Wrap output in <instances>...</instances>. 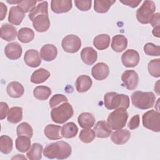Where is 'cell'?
<instances>
[{
  "instance_id": "6da1fadb",
  "label": "cell",
  "mask_w": 160,
  "mask_h": 160,
  "mask_svg": "<svg viewBox=\"0 0 160 160\" xmlns=\"http://www.w3.org/2000/svg\"><path fill=\"white\" fill-rule=\"evenodd\" d=\"M48 6V4L47 1H42L28 15L29 18L32 22L34 28L38 32H46L50 27Z\"/></svg>"
},
{
  "instance_id": "7a4b0ae2",
  "label": "cell",
  "mask_w": 160,
  "mask_h": 160,
  "mask_svg": "<svg viewBox=\"0 0 160 160\" xmlns=\"http://www.w3.org/2000/svg\"><path fill=\"white\" fill-rule=\"evenodd\" d=\"M71 152V146L62 141L50 143L43 150V155L49 159H64L69 157Z\"/></svg>"
},
{
  "instance_id": "3957f363",
  "label": "cell",
  "mask_w": 160,
  "mask_h": 160,
  "mask_svg": "<svg viewBox=\"0 0 160 160\" xmlns=\"http://www.w3.org/2000/svg\"><path fill=\"white\" fill-rule=\"evenodd\" d=\"M104 104L109 110L119 108L127 109L129 106V98L126 94L108 92L104 96Z\"/></svg>"
},
{
  "instance_id": "277c9868",
  "label": "cell",
  "mask_w": 160,
  "mask_h": 160,
  "mask_svg": "<svg viewBox=\"0 0 160 160\" xmlns=\"http://www.w3.org/2000/svg\"><path fill=\"white\" fill-rule=\"evenodd\" d=\"M132 104L140 109H148L153 107L156 96L152 92H143L137 91L131 96Z\"/></svg>"
},
{
  "instance_id": "5b68a950",
  "label": "cell",
  "mask_w": 160,
  "mask_h": 160,
  "mask_svg": "<svg viewBox=\"0 0 160 160\" xmlns=\"http://www.w3.org/2000/svg\"><path fill=\"white\" fill-rule=\"evenodd\" d=\"M74 114L73 108L70 103L64 102L52 109L51 117L53 122L58 124H63L69 119Z\"/></svg>"
},
{
  "instance_id": "8992f818",
  "label": "cell",
  "mask_w": 160,
  "mask_h": 160,
  "mask_svg": "<svg viewBox=\"0 0 160 160\" xmlns=\"http://www.w3.org/2000/svg\"><path fill=\"white\" fill-rule=\"evenodd\" d=\"M128 118V113L126 109L119 108L115 109L109 114L107 122L112 129H121L126 126Z\"/></svg>"
},
{
  "instance_id": "52a82bcc",
  "label": "cell",
  "mask_w": 160,
  "mask_h": 160,
  "mask_svg": "<svg viewBox=\"0 0 160 160\" xmlns=\"http://www.w3.org/2000/svg\"><path fill=\"white\" fill-rule=\"evenodd\" d=\"M156 4L152 1L146 0L136 11V18L141 24H149L154 14Z\"/></svg>"
},
{
  "instance_id": "ba28073f",
  "label": "cell",
  "mask_w": 160,
  "mask_h": 160,
  "mask_svg": "<svg viewBox=\"0 0 160 160\" xmlns=\"http://www.w3.org/2000/svg\"><path fill=\"white\" fill-rule=\"evenodd\" d=\"M143 126L152 131H160V113L156 110H149L143 114Z\"/></svg>"
},
{
  "instance_id": "9c48e42d",
  "label": "cell",
  "mask_w": 160,
  "mask_h": 160,
  "mask_svg": "<svg viewBox=\"0 0 160 160\" xmlns=\"http://www.w3.org/2000/svg\"><path fill=\"white\" fill-rule=\"evenodd\" d=\"M61 46L64 51L69 53H75L80 49L81 40L76 35L69 34L62 39Z\"/></svg>"
},
{
  "instance_id": "30bf717a",
  "label": "cell",
  "mask_w": 160,
  "mask_h": 160,
  "mask_svg": "<svg viewBox=\"0 0 160 160\" xmlns=\"http://www.w3.org/2000/svg\"><path fill=\"white\" fill-rule=\"evenodd\" d=\"M123 84L128 90L135 89L139 82V76L134 70H126L121 76Z\"/></svg>"
},
{
  "instance_id": "8fae6325",
  "label": "cell",
  "mask_w": 160,
  "mask_h": 160,
  "mask_svg": "<svg viewBox=\"0 0 160 160\" xmlns=\"http://www.w3.org/2000/svg\"><path fill=\"white\" fill-rule=\"evenodd\" d=\"M140 57L138 51L134 49L126 50L121 56L122 64L127 68L136 66L139 62Z\"/></svg>"
},
{
  "instance_id": "7c38bea8",
  "label": "cell",
  "mask_w": 160,
  "mask_h": 160,
  "mask_svg": "<svg viewBox=\"0 0 160 160\" xmlns=\"http://www.w3.org/2000/svg\"><path fill=\"white\" fill-rule=\"evenodd\" d=\"M91 74L96 80L102 81L105 79L109 74V66L104 62H98L92 67Z\"/></svg>"
},
{
  "instance_id": "4fadbf2b",
  "label": "cell",
  "mask_w": 160,
  "mask_h": 160,
  "mask_svg": "<svg viewBox=\"0 0 160 160\" xmlns=\"http://www.w3.org/2000/svg\"><path fill=\"white\" fill-rule=\"evenodd\" d=\"M72 6L71 0H52L51 2V10L56 14L68 12L71 9Z\"/></svg>"
},
{
  "instance_id": "5bb4252c",
  "label": "cell",
  "mask_w": 160,
  "mask_h": 160,
  "mask_svg": "<svg viewBox=\"0 0 160 160\" xmlns=\"http://www.w3.org/2000/svg\"><path fill=\"white\" fill-rule=\"evenodd\" d=\"M22 49L21 46L16 42H11L8 44L4 48L6 56L11 60H16L19 59L22 54Z\"/></svg>"
},
{
  "instance_id": "9a60e30c",
  "label": "cell",
  "mask_w": 160,
  "mask_h": 160,
  "mask_svg": "<svg viewBox=\"0 0 160 160\" xmlns=\"http://www.w3.org/2000/svg\"><path fill=\"white\" fill-rule=\"evenodd\" d=\"M24 16L25 12L21 7L19 6H12L9 10L8 21L13 25L19 26L22 22Z\"/></svg>"
},
{
  "instance_id": "2e32d148",
  "label": "cell",
  "mask_w": 160,
  "mask_h": 160,
  "mask_svg": "<svg viewBox=\"0 0 160 160\" xmlns=\"http://www.w3.org/2000/svg\"><path fill=\"white\" fill-rule=\"evenodd\" d=\"M24 60L25 63L31 68L38 67L41 63V59L39 54V52L33 49H29L25 52Z\"/></svg>"
},
{
  "instance_id": "e0dca14e",
  "label": "cell",
  "mask_w": 160,
  "mask_h": 160,
  "mask_svg": "<svg viewBox=\"0 0 160 160\" xmlns=\"http://www.w3.org/2000/svg\"><path fill=\"white\" fill-rule=\"evenodd\" d=\"M58 55L57 48L51 44H46L41 48L40 50V56L42 59L46 61H52Z\"/></svg>"
},
{
  "instance_id": "ac0fdd59",
  "label": "cell",
  "mask_w": 160,
  "mask_h": 160,
  "mask_svg": "<svg viewBox=\"0 0 160 160\" xmlns=\"http://www.w3.org/2000/svg\"><path fill=\"white\" fill-rule=\"evenodd\" d=\"M131 138V132L128 129H118L113 132L111 136V140L116 144H125Z\"/></svg>"
},
{
  "instance_id": "d6986e66",
  "label": "cell",
  "mask_w": 160,
  "mask_h": 160,
  "mask_svg": "<svg viewBox=\"0 0 160 160\" xmlns=\"http://www.w3.org/2000/svg\"><path fill=\"white\" fill-rule=\"evenodd\" d=\"M81 58L86 64L92 65L97 61V51L92 47L84 48L81 52Z\"/></svg>"
},
{
  "instance_id": "ffe728a7",
  "label": "cell",
  "mask_w": 160,
  "mask_h": 160,
  "mask_svg": "<svg viewBox=\"0 0 160 160\" xmlns=\"http://www.w3.org/2000/svg\"><path fill=\"white\" fill-rule=\"evenodd\" d=\"M112 129L110 128L107 122L99 121L96 122L94 127V131L96 136L99 138H107L112 133Z\"/></svg>"
},
{
  "instance_id": "44dd1931",
  "label": "cell",
  "mask_w": 160,
  "mask_h": 160,
  "mask_svg": "<svg viewBox=\"0 0 160 160\" xmlns=\"http://www.w3.org/2000/svg\"><path fill=\"white\" fill-rule=\"evenodd\" d=\"M16 28L9 24H3L1 27V37L6 41H12L16 38Z\"/></svg>"
},
{
  "instance_id": "7402d4cb",
  "label": "cell",
  "mask_w": 160,
  "mask_h": 160,
  "mask_svg": "<svg viewBox=\"0 0 160 160\" xmlns=\"http://www.w3.org/2000/svg\"><path fill=\"white\" fill-rule=\"evenodd\" d=\"M92 81L91 78L87 75H81L76 80L75 85L78 92H85L92 86Z\"/></svg>"
},
{
  "instance_id": "603a6c76",
  "label": "cell",
  "mask_w": 160,
  "mask_h": 160,
  "mask_svg": "<svg viewBox=\"0 0 160 160\" xmlns=\"http://www.w3.org/2000/svg\"><path fill=\"white\" fill-rule=\"evenodd\" d=\"M6 91L10 97L19 98L23 95L24 89L20 82L18 81H12L7 86Z\"/></svg>"
},
{
  "instance_id": "cb8c5ba5",
  "label": "cell",
  "mask_w": 160,
  "mask_h": 160,
  "mask_svg": "<svg viewBox=\"0 0 160 160\" xmlns=\"http://www.w3.org/2000/svg\"><path fill=\"white\" fill-rule=\"evenodd\" d=\"M111 46L115 52H121L126 49L128 46V39L122 34L115 35L112 39Z\"/></svg>"
},
{
  "instance_id": "d4e9b609",
  "label": "cell",
  "mask_w": 160,
  "mask_h": 160,
  "mask_svg": "<svg viewBox=\"0 0 160 160\" xmlns=\"http://www.w3.org/2000/svg\"><path fill=\"white\" fill-rule=\"evenodd\" d=\"M61 127L59 125L52 124L47 125L44 130L45 136L50 140L61 139L62 136L61 135Z\"/></svg>"
},
{
  "instance_id": "484cf974",
  "label": "cell",
  "mask_w": 160,
  "mask_h": 160,
  "mask_svg": "<svg viewBox=\"0 0 160 160\" xmlns=\"http://www.w3.org/2000/svg\"><path fill=\"white\" fill-rule=\"evenodd\" d=\"M78 122L82 128L89 129L94 125L95 118L91 113L85 112L79 114L78 118Z\"/></svg>"
},
{
  "instance_id": "4316f807",
  "label": "cell",
  "mask_w": 160,
  "mask_h": 160,
  "mask_svg": "<svg viewBox=\"0 0 160 160\" xmlns=\"http://www.w3.org/2000/svg\"><path fill=\"white\" fill-rule=\"evenodd\" d=\"M50 72L44 68H39L33 72L31 77V81L34 84L45 82L50 76Z\"/></svg>"
},
{
  "instance_id": "83f0119b",
  "label": "cell",
  "mask_w": 160,
  "mask_h": 160,
  "mask_svg": "<svg viewBox=\"0 0 160 160\" xmlns=\"http://www.w3.org/2000/svg\"><path fill=\"white\" fill-rule=\"evenodd\" d=\"M110 40V36L108 34H99L94 38L93 45L98 50H104L109 46Z\"/></svg>"
},
{
  "instance_id": "f1b7e54d",
  "label": "cell",
  "mask_w": 160,
  "mask_h": 160,
  "mask_svg": "<svg viewBox=\"0 0 160 160\" xmlns=\"http://www.w3.org/2000/svg\"><path fill=\"white\" fill-rule=\"evenodd\" d=\"M78 132V128L73 122H69L64 124L61 128V135L62 137L70 139L74 138Z\"/></svg>"
},
{
  "instance_id": "f546056e",
  "label": "cell",
  "mask_w": 160,
  "mask_h": 160,
  "mask_svg": "<svg viewBox=\"0 0 160 160\" xmlns=\"http://www.w3.org/2000/svg\"><path fill=\"white\" fill-rule=\"evenodd\" d=\"M7 119L8 122L12 124L20 122L22 119V108L18 106L10 108L7 115Z\"/></svg>"
},
{
  "instance_id": "4dcf8cb0",
  "label": "cell",
  "mask_w": 160,
  "mask_h": 160,
  "mask_svg": "<svg viewBox=\"0 0 160 160\" xmlns=\"http://www.w3.org/2000/svg\"><path fill=\"white\" fill-rule=\"evenodd\" d=\"M42 146L39 143H33L27 151L26 156L30 160H40L42 158Z\"/></svg>"
},
{
  "instance_id": "1f68e13d",
  "label": "cell",
  "mask_w": 160,
  "mask_h": 160,
  "mask_svg": "<svg viewBox=\"0 0 160 160\" xmlns=\"http://www.w3.org/2000/svg\"><path fill=\"white\" fill-rule=\"evenodd\" d=\"M51 89L46 86H38L34 89L33 95L38 100L44 101L51 94Z\"/></svg>"
},
{
  "instance_id": "d6a6232c",
  "label": "cell",
  "mask_w": 160,
  "mask_h": 160,
  "mask_svg": "<svg viewBox=\"0 0 160 160\" xmlns=\"http://www.w3.org/2000/svg\"><path fill=\"white\" fill-rule=\"evenodd\" d=\"M115 2L116 1L111 0H95L94 1V9L98 13H106Z\"/></svg>"
},
{
  "instance_id": "836d02e7",
  "label": "cell",
  "mask_w": 160,
  "mask_h": 160,
  "mask_svg": "<svg viewBox=\"0 0 160 160\" xmlns=\"http://www.w3.org/2000/svg\"><path fill=\"white\" fill-rule=\"evenodd\" d=\"M34 32L29 28H22L18 32V38L22 43H28L33 40Z\"/></svg>"
},
{
  "instance_id": "e575fe53",
  "label": "cell",
  "mask_w": 160,
  "mask_h": 160,
  "mask_svg": "<svg viewBox=\"0 0 160 160\" xmlns=\"http://www.w3.org/2000/svg\"><path fill=\"white\" fill-rule=\"evenodd\" d=\"M30 139L31 138L24 136H18L15 141L16 148L17 150L21 152L28 151L31 146Z\"/></svg>"
},
{
  "instance_id": "d590c367",
  "label": "cell",
  "mask_w": 160,
  "mask_h": 160,
  "mask_svg": "<svg viewBox=\"0 0 160 160\" xmlns=\"http://www.w3.org/2000/svg\"><path fill=\"white\" fill-rule=\"evenodd\" d=\"M12 140L7 135L0 137V151L4 154H9L12 149Z\"/></svg>"
},
{
  "instance_id": "8d00e7d4",
  "label": "cell",
  "mask_w": 160,
  "mask_h": 160,
  "mask_svg": "<svg viewBox=\"0 0 160 160\" xmlns=\"http://www.w3.org/2000/svg\"><path fill=\"white\" fill-rule=\"evenodd\" d=\"M16 133L18 136H24L31 138L33 135V129L29 124L26 122H23L18 126Z\"/></svg>"
},
{
  "instance_id": "74e56055",
  "label": "cell",
  "mask_w": 160,
  "mask_h": 160,
  "mask_svg": "<svg viewBox=\"0 0 160 160\" xmlns=\"http://www.w3.org/2000/svg\"><path fill=\"white\" fill-rule=\"evenodd\" d=\"M148 69L150 75L154 78L160 77V59H154L151 60L148 66Z\"/></svg>"
},
{
  "instance_id": "f35d334b",
  "label": "cell",
  "mask_w": 160,
  "mask_h": 160,
  "mask_svg": "<svg viewBox=\"0 0 160 160\" xmlns=\"http://www.w3.org/2000/svg\"><path fill=\"white\" fill-rule=\"evenodd\" d=\"M96 136L94 131L89 128L81 130L79 135V138L84 143H89L94 139Z\"/></svg>"
},
{
  "instance_id": "ab89813d",
  "label": "cell",
  "mask_w": 160,
  "mask_h": 160,
  "mask_svg": "<svg viewBox=\"0 0 160 160\" xmlns=\"http://www.w3.org/2000/svg\"><path fill=\"white\" fill-rule=\"evenodd\" d=\"M151 26L153 27V30L152 31V34L157 37V38H159V29H160V15L159 12L155 13L154 14V15L152 16L150 22H149Z\"/></svg>"
},
{
  "instance_id": "60d3db41",
  "label": "cell",
  "mask_w": 160,
  "mask_h": 160,
  "mask_svg": "<svg viewBox=\"0 0 160 160\" xmlns=\"http://www.w3.org/2000/svg\"><path fill=\"white\" fill-rule=\"evenodd\" d=\"M144 51L148 56H159L160 55V47L152 42H148L144 46Z\"/></svg>"
},
{
  "instance_id": "b9f144b4",
  "label": "cell",
  "mask_w": 160,
  "mask_h": 160,
  "mask_svg": "<svg viewBox=\"0 0 160 160\" xmlns=\"http://www.w3.org/2000/svg\"><path fill=\"white\" fill-rule=\"evenodd\" d=\"M64 102H68V98L63 94H56L50 99L49 103L50 108L52 109Z\"/></svg>"
},
{
  "instance_id": "7bdbcfd3",
  "label": "cell",
  "mask_w": 160,
  "mask_h": 160,
  "mask_svg": "<svg viewBox=\"0 0 160 160\" xmlns=\"http://www.w3.org/2000/svg\"><path fill=\"white\" fill-rule=\"evenodd\" d=\"M37 3L36 1L33 0H24L20 1L19 2L18 4V6L21 7L24 12H31L36 6V4Z\"/></svg>"
},
{
  "instance_id": "ee69618b",
  "label": "cell",
  "mask_w": 160,
  "mask_h": 160,
  "mask_svg": "<svg viewBox=\"0 0 160 160\" xmlns=\"http://www.w3.org/2000/svg\"><path fill=\"white\" fill-rule=\"evenodd\" d=\"M75 6L76 8L82 11H87L89 10L91 8V0H86V1H74Z\"/></svg>"
},
{
  "instance_id": "f6af8a7d",
  "label": "cell",
  "mask_w": 160,
  "mask_h": 160,
  "mask_svg": "<svg viewBox=\"0 0 160 160\" xmlns=\"http://www.w3.org/2000/svg\"><path fill=\"white\" fill-rule=\"evenodd\" d=\"M139 122H140L139 116L138 114H136L131 118L129 122H128V126L131 130H133L138 128V126H139Z\"/></svg>"
},
{
  "instance_id": "bcb514c9",
  "label": "cell",
  "mask_w": 160,
  "mask_h": 160,
  "mask_svg": "<svg viewBox=\"0 0 160 160\" xmlns=\"http://www.w3.org/2000/svg\"><path fill=\"white\" fill-rule=\"evenodd\" d=\"M9 106L6 102H0V119H4L8 115L9 111Z\"/></svg>"
},
{
  "instance_id": "7dc6e473",
  "label": "cell",
  "mask_w": 160,
  "mask_h": 160,
  "mask_svg": "<svg viewBox=\"0 0 160 160\" xmlns=\"http://www.w3.org/2000/svg\"><path fill=\"white\" fill-rule=\"evenodd\" d=\"M120 2L126 6H128L131 8H134L137 7L139 4V3L141 2V0H121Z\"/></svg>"
},
{
  "instance_id": "c3c4849f",
  "label": "cell",
  "mask_w": 160,
  "mask_h": 160,
  "mask_svg": "<svg viewBox=\"0 0 160 160\" xmlns=\"http://www.w3.org/2000/svg\"><path fill=\"white\" fill-rule=\"evenodd\" d=\"M0 9H1V18H0V20L2 21L6 15L7 13V7L2 2H0Z\"/></svg>"
}]
</instances>
